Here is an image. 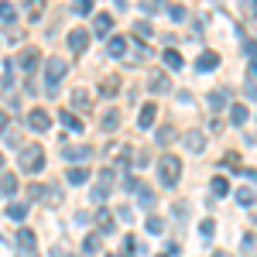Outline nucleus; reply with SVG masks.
<instances>
[{
    "instance_id": "obj_1",
    "label": "nucleus",
    "mask_w": 257,
    "mask_h": 257,
    "mask_svg": "<svg viewBox=\"0 0 257 257\" xmlns=\"http://www.w3.org/2000/svg\"><path fill=\"white\" fill-rule=\"evenodd\" d=\"M18 168L28 172V175H38L41 168H45V151H41V144H24V148H21Z\"/></svg>"
},
{
    "instance_id": "obj_2",
    "label": "nucleus",
    "mask_w": 257,
    "mask_h": 257,
    "mask_svg": "<svg viewBox=\"0 0 257 257\" xmlns=\"http://www.w3.org/2000/svg\"><path fill=\"white\" fill-rule=\"evenodd\" d=\"M158 178H161V185H178V178H182V161L175 158V155H165V158L158 161Z\"/></svg>"
},
{
    "instance_id": "obj_3",
    "label": "nucleus",
    "mask_w": 257,
    "mask_h": 257,
    "mask_svg": "<svg viewBox=\"0 0 257 257\" xmlns=\"http://www.w3.org/2000/svg\"><path fill=\"white\" fill-rule=\"evenodd\" d=\"M65 76H69V62H65V59H59V55L45 59V82H48V93H52Z\"/></svg>"
},
{
    "instance_id": "obj_4",
    "label": "nucleus",
    "mask_w": 257,
    "mask_h": 257,
    "mask_svg": "<svg viewBox=\"0 0 257 257\" xmlns=\"http://www.w3.org/2000/svg\"><path fill=\"white\" fill-rule=\"evenodd\" d=\"M62 158L65 161H86V158H93V148L89 144H65L62 148Z\"/></svg>"
},
{
    "instance_id": "obj_5",
    "label": "nucleus",
    "mask_w": 257,
    "mask_h": 257,
    "mask_svg": "<svg viewBox=\"0 0 257 257\" xmlns=\"http://www.w3.org/2000/svg\"><path fill=\"white\" fill-rule=\"evenodd\" d=\"M69 48H72L76 55H82V52L89 48V31H86V28H72V31H69Z\"/></svg>"
},
{
    "instance_id": "obj_6",
    "label": "nucleus",
    "mask_w": 257,
    "mask_h": 257,
    "mask_svg": "<svg viewBox=\"0 0 257 257\" xmlns=\"http://www.w3.org/2000/svg\"><path fill=\"white\" fill-rule=\"evenodd\" d=\"M106 55H110V59H123V55H127V38H123V35H110V38H106Z\"/></svg>"
},
{
    "instance_id": "obj_7",
    "label": "nucleus",
    "mask_w": 257,
    "mask_h": 257,
    "mask_svg": "<svg viewBox=\"0 0 257 257\" xmlns=\"http://www.w3.org/2000/svg\"><path fill=\"white\" fill-rule=\"evenodd\" d=\"M155 117H158V103H144L141 113H138V127H141V131H151Z\"/></svg>"
},
{
    "instance_id": "obj_8",
    "label": "nucleus",
    "mask_w": 257,
    "mask_h": 257,
    "mask_svg": "<svg viewBox=\"0 0 257 257\" xmlns=\"http://www.w3.org/2000/svg\"><path fill=\"white\" fill-rule=\"evenodd\" d=\"M148 89H151V93H172V76H165V72H151Z\"/></svg>"
},
{
    "instance_id": "obj_9",
    "label": "nucleus",
    "mask_w": 257,
    "mask_h": 257,
    "mask_svg": "<svg viewBox=\"0 0 257 257\" xmlns=\"http://www.w3.org/2000/svg\"><path fill=\"white\" fill-rule=\"evenodd\" d=\"M14 243H18L24 254H35V230L21 226V230H18V237H14Z\"/></svg>"
},
{
    "instance_id": "obj_10",
    "label": "nucleus",
    "mask_w": 257,
    "mask_h": 257,
    "mask_svg": "<svg viewBox=\"0 0 257 257\" xmlns=\"http://www.w3.org/2000/svg\"><path fill=\"white\" fill-rule=\"evenodd\" d=\"M38 62H41V55L35 52V48H24V52L18 55V65L24 69V72H35V69H38Z\"/></svg>"
},
{
    "instance_id": "obj_11",
    "label": "nucleus",
    "mask_w": 257,
    "mask_h": 257,
    "mask_svg": "<svg viewBox=\"0 0 257 257\" xmlns=\"http://www.w3.org/2000/svg\"><path fill=\"white\" fill-rule=\"evenodd\" d=\"M28 127H31V131H48V127H52V117H48L45 110H31V113H28Z\"/></svg>"
},
{
    "instance_id": "obj_12",
    "label": "nucleus",
    "mask_w": 257,
    "mask_h": 257,
    "mask_svg": "<svg viewBox=\"0 0 257 257\" xmlns=\"http://www.w3.org/2000/svg\"><path fill=\"white\" fill-rule=\"evenodd\" d=\"M216 65H219V55H216V52H202V55L196 59V72H213Z\"/></svg>"
},
{
    "instance_id": "obj_13",
    "label": "nucleus",
    "mask_w": 257,
    "mask_h": 257,
    "mask_svg": "<svg viewBox=\"0 0 257 257\" xmlns=\"http://www.w3.org/2000/svg\"><path fill=\"white\" fill-rule=\"evenodd\" d=\"M148 59V45H144V41H141V45H134V52H127V55H123V65H141V62Z\"/></svg>"
},
{
    "instance_id": "obj_14",
    "label": "nucleus",
    "mask_w": 257,
    "mask_h": 257,
    "mask_svg": "<svg viewBox=\"0 0 257 257\" xmlns=\"http://www.w3.org/2000/svg\"><path fill=\"white\" fill-rule=\"evenodd\" d=\"M223 106H230V93H226V89H213V93H209V110L219 113Z\"/></svg>"
},
{
    "instance_id": "obj_15",
    "label": "nucleus",
    "mask_w": 257,
    "mask_h": 257,
    "mask_svg": "<svg viewBox=\"0 0 257 257\" xmlns=\"http://www.w3.org/2000/svg\"><path fill=\"white\" fill-rule=\"evenodd\" d=\"M110 28H113V14L103 11V14L93 18V31H96V35H110Z\"/></svg>"
},
{
    "instance_id": "obj_16",
    "label": "nucleus",
    "mask_w": 257,
    "mask_h": 257,
    "mask_svg": "<svg viewBox=\"0 0 257 257\" xmlns=\"http://www.w3.org/2000/svg\"><path fill=\"white\" fill-rule=\"evenodd\" d=\"M72 106L89 113V110H93V96H89V89H76V93H72Z\"/></svg>"
},
{
    "instance_id": "obj_17",
    "label": "nucleus",
    "mask_w": 257,
    "mask_h": 257,
    "mask_svg": "<svg viewBox=\"0 0 257 257\" xmlns=\"http://www.w3.org/2000/svg\"><path fill=\"white\" fill-rule=\"evenodd\" d=\"M18 192V175L14 172H4L0 175V196H14Z\"/></svg>"
},
{
    "instance_id": "obj_18",
    "label": "nucleus",
    "mask_w": 257,
    "mask_h": 257,
    "mask_svg": "<svg viewBox=\"0 0 257 257\" xmlns=\"http://www.w3.org/2000/svg\"><path fill=\"white\" fill-rule=\"evenodd\" d=\"M185 148L199 155V151L206 148V134H202V131H189V134H185Z\"/></svg>"
},
{
    "instance_id": "obj_19",
    "label": "nucleus",
    "mask_w": 257,
    "mask_h": 257,
    "mask_svg": "<svg viewBox=\"0 0 257 257\" xmlns=\"http://www.w3.org/2000/svg\"><path fill=\"white\" fill-rule=\"evenodd\" d=\"M161 62H165V65H168L172 72H178V69L185 65V62H182V55H178L175 48H165V52H161Z\"/></svg>"
},
{
    "instance_id": "obj_20",
    "label": "nucleus",
    "mask_w": 257,
    "mask_h": 257,
    "mask_svg": "<svg viewBox=\"0 0 257 257\" xmlns=\"http://www.w3.org/2000/svg\"><path fill=\"white\" fill-rule=\"evenodd\" d=\"M59 123H65V127H69V131H76V134L82 131V120L76 117L72 110H59Z\"/></svg>"
},
{
    "instance_id": "obj_21",
    "label": "nucleus",
    "mask_w": 257,
    "mask_h": 257,
    "mask_svg": "<svg viewBox=\"0 0 257 257\" xmlns=\"http://www.w3.org/2000/svg\"><path fill=\"white\" fill-rule=\"evenodd\" d=\"M99 127H103L106 134H113V131L120 127V113H117V110H106V113H103V120H99Z\"/></svg>"
},
{
    "instance_id": "obj_22",
    "label": "nucleus",
    "mask_w": 257,
    "mask_h": 257,
    "mask_svg": "<svg viewBox=\"0 0 257 257\" xmlns=\"http://www.w3.org/2000/svg\"><path fill=\"white\" fill-rule=\"evenodd\" d=\"M24 11H28V21L35 24V21H41V11H45V0H28V4H24Z\"/></svg>"
},
{
    "instance_id": "obj_23",
    "label": "nucleus",
    "mask_w": 257,
    "mask_h": 257,
    "mask_svg": "<svg viewBox=\"0 0 257 257\" xmlns=\"http://www.w3.org/2000/svg\"><path fill=\"white\" fill-rule=\"evenodd\" d=\"M247 117H250V110H247V106H243V103H233V106H230V120H233V123H247Z\"/></svg>"
},
{
    "instance_id": "obj_24",
    "label": "nucleus",
    "mask_w": 257,
    "mask_h": 257,
    "mask_svg": "<svg viewBox=\"0 0 257 257\" xmlns=\"http://www.w3.org/2000/svg\"><path fill=\"white\" fill-rule=\"evenodd\" d=\"M69 182H72V185H86V182H89V168H79V165H76V168H69Z\"/></svg>"
},
{
    "instance_id": "obj_25",
    "label": "nucleus",
    "mask_w": 257,
    "mask_h": 257,
    "mask_svg": "<svg viewBox=\"0 0 257 257\" xmlns=\"http://www.w3.org/2000/svg\"><path fill=\"white\" fill-rule=\"evenodd\" d=\"M117 89H120V79H117V76H106V79L99 82V93H103V96H106V99L113 96Z\"/></svg>"
},
{
    "instance_id": "obj_26",
    "label": "nucleus",
    "mask_w": 257,
    "mask_h": 257,
    "mask_svg": "<svg viewBox=\"0 0 257 257\" xmlns=\"http://www.w3.org/2000/svg\"><path fill=\"white\" fill-rule=\"evenodd\" d=\"M96 223H99V230H103V233H113V216H110V209H99Z\"/></svg>"
},
{
    "instance_id": "obj_27",
    "label": "nucleus",
    "mask_w": 257,
    "mask_h": 257,
    "mask_svg": "<svg viewBox=\"0 0 257 257\" xmlns=\"http://www.w3.org/2000/svg\"><path fill=\"white\" fill-rule=\"evenodd\" d=\"M7 216L14 219V223H21V219L28 216V206H24V202H11V206H7Z\"/></svg>"
},
{
    "instance_id": "obj_28",
    "label": "nucleus",
    "mask_w": 257,
    "mask_h": 257,
    "mask_svg": "<svg viewBox=\"0 0 257 257\" xmlns=\"http://www.w3.org/2000/svg\"><path fill=\"white\" fill-rule=\"evenodd\" d=\"M14 18H18V11H14V4H7V0H0V21H4V24H14Z\"/></svg>"
},
{
    "instance_id": "obj_29",
    "label": "nucleus",
    "mask_w": 257,
    "mask_h": 257,
    "mask_svg": "<svg viewBox=\"0 0 257 257\" xmlns=\"http://www.w3.org/2000/svg\"><path fill=\"white\" fill-rule=\"evenodd\" d=\"M209 185H213V196H230V182H226L223 175H216Z\"/></svg>"
},
{
    "instance_id": "obj_30",
    "label": "nucleus",
    "mask_w": 257,
    "mask_h": 257,
    "mask_svg": "<svg viewBox=\"0 0 257 257\" xmlns=\"http://www.w3.org/2000/svg\"><path fill=\"white\" fill-rule=\"evenodd\" d=\"M123 250L134 257V254H144V243H141L138 237H123Z\"/></svg>"
},
{
    "instance_id": "obj_31",
    "label": "nucleus",
    "mask_w": 257,
    "mask_h": 257,
    "mask_svg": "<svg viewBox=\"0 0 257 257\" xmlns=\"http://www.w3.org/2000/svg\"><path fill=\"white\" fill-rule=\"evenodd\" d=\"M82 250H86V254H96V250H99V233H86V240H82Z\"/></svg>"
},
{
    "instance_id": "obj_32",
    "label": "nucleus",
    "mask_w": 257,
    "mask_h": 257,
    "mask_svg": "<svg viewBox=\"0 0 257 257\" xmlns=\"http://www.w3.org/2000/svg\"><path fill=\"white\" fill-rule=\"evenodd\" d=\"M237 202H240V206H254V202H257L254 189H237Z\"/></svg>"
},
{
    "instance_id": "obj_33",
    "label": "nucleus",
    "mask_w": 257,
    "mask_h": 257,
    "mask_svg": "<svg viewBox=\"0 0 257 257\" xmlns=\"http://www.w3.org/2000/svg\"><path fill=\"white\" fill-rule=\"evenodd\" d=\"M175 138H178V134L172 131V127H158V134H155V141H158V144H172Z\"/></svg>"
},
{
    "instance_id": "obj_34",
    "label": "nucleus",
    "mask_w": 257,
    "mask_h": 257,
    "mask_svg": "<svg viewBox=\"0 0 257 257\" xmlns=\"http://www.w3.org/2000/svg\"><path fill=\"white\" fill-rule=\"evenodd\" d=\"M199 233H202V240H213V233H216V223H213V219H202V223H199Z\"/></svg>"
},
{
    "instance_id": "obj_35",
    "label": "nucleus",
    "mask_w": 257,
    "mask_h": 257,
    "mask_svg": "<svg viewBox=\"0 0 257 257\" xmlns=\"http://www.w3.org/2000/svg\"><path fill=\"white\" fill-rule=\"evenodd\" d=\"M72 11H76L79 18H86V14L93 11V0H72Z\"/></svg>"
},
{
    "instance_id": "obj_36",
    "label": "nucleus",
    "mask_w": 257,
    "mask_h": 257,
    "mask_svg": "<svg viewBox=\"0 0 257 257\" xmlns=\"http://www.w3.org/2000/svg\"><path fill=\"white\" fill-rule=\"evenodd\" d=\"M89 196H93V202H103V199L110 196V185H106V182H99V185L93 189V192H89Z\"/></svg>"
},
{
    "instance_id": "obj_37",
    "label": "nucleus",
    "mask_w": 257,
    "mask_h": 257,
    "mask_svg": "<svg viewBox=\"0 0 257 257\" xmlns=\"http://www.w3.org/2000/svg\"><path fill=\"white\" fill-rule=\"evenodd\" d=\"M144 226H148V233H161V230H165V219H161V216H148Z\"/></svg>"
},
{
    "instance_id": "obj_38",
    "label": "nucleus",
    "mask_w": 257,
    "mask_h": 257,
    "mask_svg": "<svg viewBox=\"0 0 257 257\" xmlns=\"http://www.w3.org/2000/svg\"><path fill=\"white\" fill-rule=\"evenodd\" d=\"M138 202H141V206H151V202H155V192L141 185V189H138Z\"/></svg>"
},
{
    "instance_id": "obj_39",
    "label": "nucleus",
    "mask_w": 257,
    "mask_h": 257,
    "mask_svg": "<svg viewBox=\"0 0 257 257\" xmlns=\"http://www.w3.org/2000/svg\"><path fill=\"white\" fill-rule=\"evenodd\" d=\"M219 165H226V168H237V172H243V168H240V155H237V151H230V155L219 161Z\"/></svg>"
},
{
    "instance_id": "obj_40",
    "label": "nucleus",
    "mask_w": 257,
    "mask_h": 257,
    "mask_svg": "<svg viewBox=\"0 0 257 257\" xmlns=\"http://www.w3.org/2000/svg\"><path fill=\"white\" fill-rule=\"evenodd\" d=\"M168 18L172 21H185V7H182V4H172V7H168Z\"/></svg>"
},
{
    "instance_id": "obj_41",
    "label": "nucleus",
    "mask_w": 257,
    "mask_h": 257,
    "mask_svg": "<svg viewBox=\"0 0 257 257\" xmlns=\"http://www.w3.org/2000/svg\"><path fill=\"white\" fill-rule=\"evenodd\" d=\"M134 35H138V38H148V35H151V24H148V21H138V24H134Z\"/></svg>"
},
{
    "instance_id": "obj_42",
    "label": "nucleus",
    "mask_w": 257,
    "mask_h": 257,
    "mask_svg": "<svg viewBox=\"0 0 257 257\" xmlns=\"http://www.w3.org/2000/svg\"><path fill=\"white\" fill-rule=\"evenodd\" d=\"M117 219H120V223H131V219H134V209H131V206H120V209H117Z\"/></svg>"
},
{
    "instance_id": "obj_43",
    "label": "nucleus",
    "mask_w": 257,
    "mask_h": 257,
    "mask_svg": "<svg viewBox=\"0 0 257 257\" xmlns=\"http://www.w3.org/2000/svg\"><path fill=\"white\" fill-rule=\"evenodd\" d=\"M45 196V185H28V199H41Z\"/></svg>"
},
{
    "instance_id": "obj_44",
    "label": "nucleus",
    "mask_w": 257,
    "mask_h": 257,
    "mask_svg": "<svg viewBox=\"0 0 257 257\" xmlns=\"http://www.w3.org/2000/svg\"><path fill=\"white\" fill-rule=\"evenodd\" d=\"M185 213H189V206L178 202V206H175V219H178V223H185Z\"/></svg>"
},
{
    "instance_id": "obj_45",
    "label": "nucleus",
    "mask_w": 257,
    "mask_h": 257,
    "mask_svg": "<svg viewBox=\"0 0 257 257\" xmlns=\"http://www.w3.org/2000/svg\"><path fill=\"white\" fill-rule=\"evenodd\" d=\"M243 11H247V14L257 21V0H243Z\"/></svg>"
},
{
    "instance_id": "obj_46",
    "label": "nucleus",
    "mask_w": 257,
    "mask_h": 257,
    "mask_svg": "<svg viewBox=\"0 0 257 257\" xmlns=\"http://www.w3.org/2000/svg\"><path fill=\"white\" fill-rule=\"evenodd\" d=\"M209 131H213V134H223V120L213 117V120H209Z\"/></svg>"
},
{
    "instance_id": "obj_47",
    "label": "nucleus",
    "mask_w": 257,
    "mask_h": 257,
    "mask_svg": "<svg viewBox=\"0 0 257 257\" xmlns=\"http://www.w3.org/2000/svg\"><path fill=\"white\" fill-rule=\"evenodd\" d=\"M247 99H254V103H257V86H254V79H247Z\"/></svg>"
},
{
    "instance_id": "obj_48",
    "label": "nucleus",
    "mask_w": 257,
    "mask_h": 257,
    "mask_svg": "<svg viewBox=\"0 0 257 257\" xmlns=\"http://www.w3.org/2000/svg\"><path fill=\"white\" fill-rule=\"evenodd\" d=\"M7 123H11V117H7V113H4V110H0V134H4V131H7Z\"/></svg>"
},
{
    "instance_id": "obj_49",
    "label": "nucleus",
    "mask_w": 257,
    "mask_h": 257,
    "mask_svg": "<svg viewBox=\"0 0 257 257\" xmlns=\"http://www.w3.org/2000/svg\"><path fill=\"white\" fill-rule=\"evenodd\" d=\"M243 175L250 178V182H257V172H254V168H243Z\"/></svg>"
},
{
    "instance_id": "obj_50",
    "label": "nucleus",
    "mask_w": 257,
    "mask_h": 257,
    "mask_svg": "<svg viewBox=\"0 0 257 257\" xmlns=\"http://www.w3.org/2000/svg\"><path fill=\"white\" fill-rule=\"evenodd\" d=\"M254 76H257V55L250 59V79H254Z\"/></svg>"
},
{
    "instance_id": "obj_51",
    "label": "nucleus",
    "mask_w": 257,
    "mask_h": 257,
    "mask_svg": "<svg viewBox=\"0 0 257 257\" xmlns=\"http://www.w3.org/2000/svg\"><path fill=\"white\" fill-rule=\"evenodd\" d=\"M117 7H120V11H123V7H127V0H117Z\"/></svg>"
},
{
    "instance_id": "obj_52",
    "label": "nucleus",
    "mask_w": 257,
    "mask_h": 257,
    "mask_svg": "<svg viewBox=\"0 0 257 257\" xmlns=\"http://www.w3.org/2000/svg\"><path fill=\"white\" fill-rule=\"evenodd\" d=\"M213 257H230V254H223V250H216V254H213Z\"/></svg>"
},
{
    "instance_id": "obj_53",
    "label": "nucleus",
    "mask_w": 257,
    "mask_h": 257,
    "mask_svg": "<svg viewBox=\"0 0 257 257\" xmlns=\"http://www.w3.org/2000/svg\"><path fill=\"white\" fill-rule=\"evenodd\" d=\"M0 172H4V155H0Z\"/></svg>"
},
{
    "instance_id": "obj_54",
    "label": "nucleus",
    "mask_w": 257,
    "mask_h": 257,
    "mask_svg": "<svg viewBox=\"0 0 257 257\" xmlns=\"http://www.w3.org/2000/svg\"><path fill=\"white\" fill-rule=\"evenodd\" d=\"M24 257H38V254H24Z\"/></svg>"
},
{
    "instance_id": "obj_55",
    "label": "nucleus",
    "mask_w": 257,
    "mask_h": 257,
    "mask_svg": "<svg viewBox=\"0 0 257 257\" xmlns=\"http://www.w3.org/2000/svg\"><path fill=\"white\" fill-rule=\"evenodd\" d=\"M158 257H168V254H158Z\"/></svg>"
},
{
    "instance_id": "obj_56",
    "label": "nucleus",
    "mask_w": 257,
    "mask_h": 257,
    "mask_svg": "<svg viewBox=\"0 0 257 257\" xmlns=\"http://www.w3.org/2000/svg\"><path fill=\"white\" fill-rule=\"evenodd\" d=\"M0 240H4V237H0Z\"/></svg>"
}]
</instances>
